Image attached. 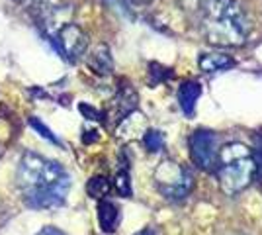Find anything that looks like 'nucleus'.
<instances>
[{
    "instance_id": "nucleus-1",
    "label": "nucleus",
    "mask_w": 262,
    "mask_h": 235,
    "mask_svg": "<svg viewBox=\"0 0 262 235\" xmlns=\"http://www.w3.org/2000/svg\"><path fill=\"white\" fill-rule=\"evenodd\" d=\"M26 204L33 210L61 208L71 188V177L59 163L35 153H26L16 173Z\"/></svg>"
},
{
    "instance_id": "nucleus-2",
    "label": "nucleus",
    "mask_w": 262,
    "mask_h": 235,
    "mask_svg": "<svg viewBox=\"0 0 262 235\" xmlns=\"http://www.w3.org/2000/svg\"><path fill=\"white\" fill-rule=\"evenodd\" d=\"M198 22L209 44L219 47H237L245 44L249 22L237 0H198Z\"/></svg>"
},
{
    "instance_id": "nucleus-3",
    "label": "nucleus",
    "mask_w": 262,
    "mask_h": 235,
    "mask_svg": "<svg viewBox=\"0 0 262 235\" xmlns=\"http://www.w3.org/2000/svg\"><path fill=\"white\" fill-rule=\"evenodd\" d=\"M217 179L223 192L237 194L245 190L256 175L254 155L243 143H229L217 155Z\"/></svg>"
},
{
    "instance_id": "nucleus-4",
    "label": "nucleus",
    "mask_w": 262,
    "mask_h": 235,
    "mask_svg": "<svg viewBox=\"0 0 262 235\" xmlns=\"http://www.w3.org/2000/svg\"><path fill=\"white\" fill-rule=\"evenodd\" d=\"M155 184L166 200L178 202L184 200L190 194L194 179H192V173L180 163L166 159L155 170Z\"/></svg>"
},
{
    "instance_id": "nucleus-5",
    "label": "nucleus",
    "mask_w": 262,
    "mask_h": 235,
    "mask_svg": "<svg viewBox=\"0 0 262 235\" xmlns=\"http://www.w3.org/2000/svg\"><path fill=\"white\" fill-rule=\"evenodd\" d=\"M190 153L200 168H213L217 163V135L208 130H200L190 137Z\"/></svg>"
},
{
    "instance_id": "nucleus-6",
    "label": "nucleus",
    "mask_w": 262,
    "mask_h": 235,
    "mask_svg": "<svg viewBox=\"0 0 262 235\" xmlns=\"http://www.w3.org/2000/svg\"><path fill=\"white\" fill-rule=\"evenodd\" d=\"M57 44H59V51L69 61H77L86 51V35L75 24H65L57 32Z\"/></svg>"
},
{
    "instance_id": "nucleus-7",
    "label": "nucleus",
    "mask_w": 262,
    "mask_h": 235,
    "mask_svg": "<svg viewBox=\"0 0 262 235\" xmlns=\"http://www.w3.org/2000/svg\"><path fill=\"white\" fill-rule=\"evenodd\" d=\"M200 94H202V87H200V82H196V80H188V82H184L180 87V90H178V104H180V108H182V112L186 116H192L194 114Z\"/></svg>"
},
{
    "instance_id": "nucleus-8",
    "label": "nucleus",
    "mask_w": 262,
    "mask_h": 235,
    "mask_svg": "<svg viewBox=\"0 0 262 235\" xmlns=\"http://www.w3.org/2000/svg\"><path fill=\"white\" fill-rule=\"evenodd\" d=\"M98 222L102 231L106 233H112L116 227H118V222H120V210L114 202L110 200H102L98 204Z\"/></svg>"
},
{
    "instance_id": "nucleus-9",
    "label": "nucleus",
    "mask_w": 262,
    "mask_h": 235,
    "mask_svg": "<svg viewBox=\"0 0 262 235\" xmlns=\"http://www.w3.org/2000/svg\"><path fill=\"white\" fill-rule=\"evenodd\" d=\"M233 65H235V61L223 53H208V55H202V59H200V67L206 73H219V71L233 67Z\"/></svg>"
},
{
    "instance_id": "nucleus-10",
    "label": "nucleus",
    "mask_w": 262,
    "mask_h": 235,
    "mask_svg": "<svg viewBox=\"0 0 262 235\" xmlns=\"http://www.w3.org/2000/svg\"><path fill=\"white\" fill-rule=\"evenodd\" d=\"M90 67L94 69L96 73H100V75H106V73L112 71V57H110L108 47L102 45V47H98L92 53V57H90Z\"/></svg>"
},
{
    "instance_id": "nucleus-11",
    "label": "nucleus",
    "mask_w": 262,
    "mask_h": 235,
    "mask_svg": "<svg viewBox=\"0 0 262 235\" xmlns=\"http://www.w3.org/2000/svg\"><path fill=\"white\" fill-rule=\"evenodd\" d=\"M86 190L92 198H100V200H102V198L108 194L110 182L104 179V177H94V179H90V182H88Z\"/></svg>"
},
{
    "instance_id": "nucleus-12",
    "label": "nucleus",
    "mask_w": 262,
    "mask_h": 235,
    "mask_svg": "<svg viewBox=\"0 0 262 235\" xmlns=\"http://www.w3.org/2000/svg\"><path fill=\"white\" fill-rule=\"evenodd\" d=\"M143 143L145 147L149 149V151H159V149H163L164 145V137L161 132H155V130H149V132H145V137H143Z\"/></svg>"
},
{
    "instance_id": "nucleus-13",
    "label": "nucleus",
    "mask_w": 262,
    "mask_h": 235,
    "mask_svg": "<svg viewBox=\"0 0 262 235\" xmlns=\"http://www.w3.org/2000/svg\"><path fill=\"white\" fill-rule=\"evenodd\" d=\"M30 125H32L33 130L37 132V134L41 135L43 139H47V141H51V143H59V139H57V135L49 130V127H45L43 122L41 120H37V118H30Z\"/></svg>"
},
{
    "instance_id": "nucleus-14",
    "label": "nucleus",
    "mask_w": 262,
    "mask_h": 235,
    "mask_svg": "<svg viewBox=\"0 0 262 235\" xmlns=\"http://www.w3.org/2000/svg\"><path fill=\"white\" fill-rule=\"evenodd\" d=\"M116 190L120 192L121 196H131V182H129V175L123 170L116 177Z\"/></svg>"
},
{
    "instance_id": "nucleus-15",
    "label": "nucleus",
    "mask_w": 262,
    "mask_h": 235,
    "mask_svg": "<svg viewBox=\"0 0 262 235\" xmlns=\"http://www.w3.org/2000/svg\"><path fill=\"white\" fill-rule=\"evenodd\" d=\"M37 235H63V233L59 229H55V227H43Z\"/></svg>"
},
{
    "instance_id": "nucleus-16",
    "label": "nucleus",
    "mask_w": 262,
    "mask_h": 235,
    "mask_svg": "<svg viewBox=\"0 0 262 235\" xmlns=\"http://www.w3.org/2000/svg\"><path fill=\"white\" fill-rule=\"evenodd\" d=\"M125 2V8H129L131 4H137V2H149V0H123Z\"/></svg>"
},
{
    "instance_id": "nucleus-17",
    "label": "nucleus",
    "mask_w": 262,
    "mask_h": 235,
    "mask_svg": "<svg viewBox=\"0 0 262 235\" xmlns=\"http://www.w3.org/2000/svg\"><path fill=\"white\" fill-rule=\"evenodd\" d=\"M137 235H155L153 229H143V231H139Z\"/></svg>"
},
{
    "instance_id": "nucleus-18",
    "label": "nucleus",
    "mask_w": 262,
    "mask_h": 235,
    "mask_svg": "<svg viewBox=\"0 0 262 235\" xmlns=\"http://www.w3.org/2000/svg\"><path fill=\"white\" fill-rule=\"evenodd\" d=\"M0 153H2V149H0Z\"/></svg>"
}]
</instances>
